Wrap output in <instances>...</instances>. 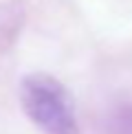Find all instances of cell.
<instances>
[{"label":"cell","instance_id":"6da1fadb","mask_svg":"<svg viewBox=\"0 0 132 134\" xmlns=\"http://www.w3.org/2000/svg\"><path fill=\"white\" fill-rule=\"evenodd\" d=\"M20 101L44 134H77L75 105L68 90L51 75H29L20 86Z\"/></svg>","mask_w":132,"mask_h":134}]
</instances>
